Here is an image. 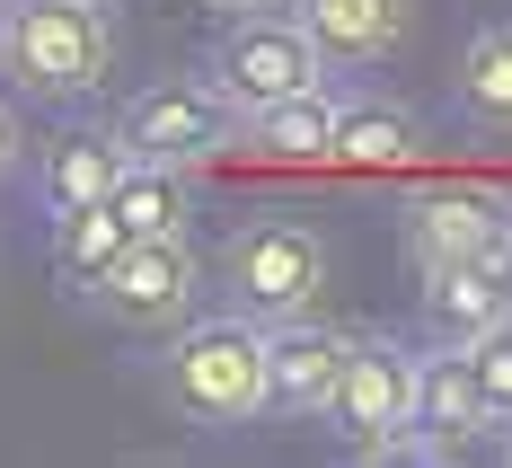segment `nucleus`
<instances>
[{
	"label": "nucleus",
	"mask_w": 512,
	"mask_h": 468,
	"mask_svg": "<svg viewBox=\"0 0 512 468\" xmlns=\"http://www.w3.org/2000/svg\"><path fill=\"white\" fill-rule=\"evenodd\" d=\"M512 318V265H442L424 274V336L433 345H477Z\"/></svg>",
	"instance_id": "14"
},
{
	"label": "nucleus",
	"mask_w": 512,
	"mask_h": 468,
	"mask_svg": "<svg viewBox=\"0 0 512 468\" xmlns=\"http://www.w3.org/2000/svg\"><path fill=\"white\" fill-rule=\"evenodd\" d=\"M106 71H115V27L98 0H0V80L18 98H98Z\"/></svg>",
	"instance_id": "1"
},
{
	"label": "nucleus",
	"mask_w": 512,
	"mask_h": 468,
	"mask_svg": "<svg viewBox=\"0 0 512 468\" xmlns=\"http://www.w3.org/2000/svg\"><path fill=\"white\" fill-rule=\"evenodd\" d=\"M195 301H204V257L186 230L177 239H124L115 265L89 283V310L124 336H168L177 318H195Z\"/></svg>",
	"instance_id": "5"
},
{
	"label": "nucleus",
	"mask_w": 512,
	"mask_h": 468,
	"mask_svg": "<svg viewBox=\"0 0 512 468\" xmlns=\"http://www.w3.org/2000/svg\"><path fill=\"white\" fill-rule=\"evenodd\" d=\"M159 389L186 424H256L265 416V327L248 310L221 318H177L168 327V354H159Z\"/></svg>",
	"instance_id": "2"
},
{
	"label": "nucleus",
	"mask_w": 512,
	"mask_h": 468,
	"mask_svg": "<svg viewBox=\"0 0 512 468\" xmlns=\"http://www.w3.org/2000/svg\"><path fill=\"white\" fill-rule=\"evenodd\" d=\"M486 442L477 416V380H468L460 345H433L415 354V416H407V460H468Z\"/></svg>",
	"instance_id": "10"
},
{
	"label": "nucleus",
	"mask_w": 512,
	"mask_h": 468,
	"mask_svg": "<svg viewBox=\"0 0 512 468\" xmlns=\"http://www.w3.org/2000/svg\"><path fill=\"white\" fill-rule=\"evenodd\" d=\"M204 9H221V18H248V9H283V0H204Z\"/></svg>",
	"instance_id": "21"
},
{
	"label": "nucleus",
	"mask_w": 512,
	"mask_h": 468,
	"mask_svg": "<svg viewBox=\"0 0 512 468\" xmlns=\"http://www.w3.org/2000/svg\"><path fill=\"white\" fill-rule=\"evenodd\" d=\"M98 9H106V0H98Z\"/></svg>",
	"instance_id": "23"
},
{
	"label": "nucleus",
	"mask_w": 512,
	"mask_h": 468,
	"mask_svg": "<svg viewBox=\"0 0 512 468\" xmlns=\"http://www.w3.org/2000/svg\"><path fill=\"white\" fill-rule=\"evenodd\" d=\"M407 248H415V274L512 265V195H495V186H433L407 212Z\"/></svg>",
	"instance_id": "8"
},
{
	"label": "nucleus",
	"mask_w": 512,
	"mask_h": 468,
	"mask_svg": "<svg viewBox=\"0 0 512 468\" xmlns=\"http://www.w3.org/2000/svg\"><path fill=\"white\" fill-rule=\"evenodd\" d=\"M504 460H512V424H504Z\"/></svg>",
	"instance_id": "22"
},
{
	"label": "nucleus",
	"mask_w": 512,
	"mask_h": 468,
	"mask_svg": "<svg viewBox=\"0 0 512 468\" xmlns=\"http://www.w3.org/2000/svg\"><path fill=\"white\" fill-rule=\"evenodd\" d=\"M424 115L398 98H336V151H327V168H362V177H398V168H415L424 159Z\"/></svg>",
	"instance_id": "12"
},
{
	"label": "nucleus",
	"mask_w": 512,
	"mask_h": 468,
	"mask_svg": "<svg viewBox=\"0 0 512 468\" xmlns=\"http://www.w3.org/2000/svg\"><path fill=\"white\" fill-rule=\"evenodd\" d=\"M204 80L239 106V115H256V106H274V98L318 89V80H327V62H318V45L301 36V18H292V9H248V18H221Z\"/></svg>",
	"instance_id": "4"
},
{
	"label": "nucleus",
	"mask_w": 512,
	"mask_h": 468,
	"mask_svg": "<svg viewBox=\"0 0 512 468\" xmlns=\"http://www.w3.org/2000/svg\"><path fill=\"white\" fill-rule=\"evenodd\" d=\"M124 239H133V230H124V212L106 204V195H98V204L53 212V265H62V283H71V292H89L106 265H115V248H124Z\"/></svg>",
	"instance_id": "18"
},
{
	"label": "nucleus",
	"mask_w": 512,
	"mask_h": 468,
	"mask_svg": "<svg viewBox=\"0 0 512 468\" xmlns=\"http://www.w3.org/2000/svg\"><path fill=\"white\" fill-rule=\"evenodd\" d=\"M451 106H460L477 133H512V18L477 27L460 45V71H451Z\"/></svg>",
	"instance_id": "16"
},
{
	"label": "nucleus",
	"mask_w": 512,
	"mask_h": 468,
	"mask_svg": "<svg viewBox=\"0 0 512 468\" xmlns=\"http://www.w3.org/2000/svg\"><path fill=\"white\" fill-rule=\"evenodd\" d=\"M460 354H468V380H477V416H486V433H504L512 424V318L486 327V336L460 345Z\"/></svg>",
	"instance_id": "19"
},
{
	"label": "nucleus",
	"mask_w": 512,
	"mask_h": 468,
	"mask_svg": "<svg viewBox=\"0 0 512 468\" xmlns=\"http://www.w3.org/2000/svg\"><path fill=\"white\" fill-rule=\"evenodd\" d=\"M327 416L345 433V451L354 460H407V416H415V354L398 336H380V327H362L345 371H336V398H327Z\"/></svg>",
	"instance_id": "6"
},
{
	"label": "nucleus",
	"mask_w": 512,
	"mask_h": 468,
	"mask_svg": "<svg viewBox=\"0 0 512 468\" xmlns=\"http://www.w3.org/2000/svg\"><path fill=\"white\" fill-rule=\"evenodd\" d=\"M133 168V151H124V133L115 124H80V133H53L45 159H36V195H45V212H71V204H98V195H115V177Z\"/></svg>",
	"instance_id": "15"
},
{
	"label": "nucleus",
	"mask_w": 512,
	"mask_h": 468,
	"mask_svg": "<svg viewBox=\"0 0 512 468\" xmlns=\"http://www.w3.org/2000/svg\"><path fill=\"white\" fill-rule=\"evenodd\" d=\"M106 204L124 212V230H133V239H177V230H195V168L133 159V168L115 177V195H106Z\"/></svg>",
	"instance_id": "17"
},
{
	"label": "nucleus",
	"mask_w": 512,
	"mask_h": 468,
	"mask_svg": "<svg viewBox=\"0 0 512 468\" xmlns=\"http://www.w3.org/2000/svg\"><path fill=\"white\" fill-rule=\"evenodd\" d=\"M18 151H27V133H18V106L0 98V177H9V168H18Z\"/></svg>",
	"instance_id": "20"
},
{
	"label": "nucleus",
	"mask_w": 512,
	"mask_h": 468,
	"mask_svg": "<svg viewBox=\"0 0 512 468\" xmlns=\"http://www.w3.org/2000/svg\"><path fill=\"white\" fill-rule=\"evenodd\" d=\"M221 292H230V310H248L256 327H274V318H301L318 310V292H327V239L309 230V221H283V212H265V221H239L230 239H221Z\"/></svg>",
	"instance_id": "3"
},
{
	"label": "nucleus",
	"mask_w": 512,
	"mask_h": 468,
	"mask_svg": "<svg viewBox=\"0 0 512 468\" xmlns=\"http://www.w3.org/2000/svg\"><path fill=\"white\" fill-rule=\"evenodd\" d=\"M239 151L265 159V168H327V151H336V89L318 80L301 98H274L256 115H239Z\"/></svg>",
	"instance_id": "13"
},
{
	"label": "nucleus",
	"mask_w": 512,
	"mask_h": 468,
	"mask_svg": "<svg viewBox=\"0 0 512 468\" xmlns=\"http://www.w3.org/2000/svg\"><path fill=\"white\" fill-rule=\"evenodd\" d=\"M292 18H301V36L318 45L327 71H371V62H389V53L407 45V18L415 0H283Z\"/></svg>",
	"instance_id": "11"
},
{
	"label": "nucleus",
	"mask_w": 512,
	"mask_h": 468,
	"mask_svg": "<svg viewBox=\"0 0 512 468\" xmlns=\"http://www.w3.org/2000/svg\"><path fill=\"white\" fill-rule=\"evenodd\" d=\"M124 151L133 159H159V168H204V159L239 151V106L221 98L212 80H151L133 89L124 115H115Z\"/></svg>",
	"instance_id": "7"
},
{
	"label": "nucleus",
	"mask_w": 512,
	"mask_h": 468,
	"mask_svg": "<svg viewBox=\"0 0 512 468\" xmlns=\"http://www.w3.org/2000/svg\"><path fill=\"white\" fill-rule=\"evenodd\" d=\"M345 354H354V327H327L318 310L274 318V327H265V407H283V416H327Z\"/></svg>",
	"instance_id": "9"
}]
</instances>
